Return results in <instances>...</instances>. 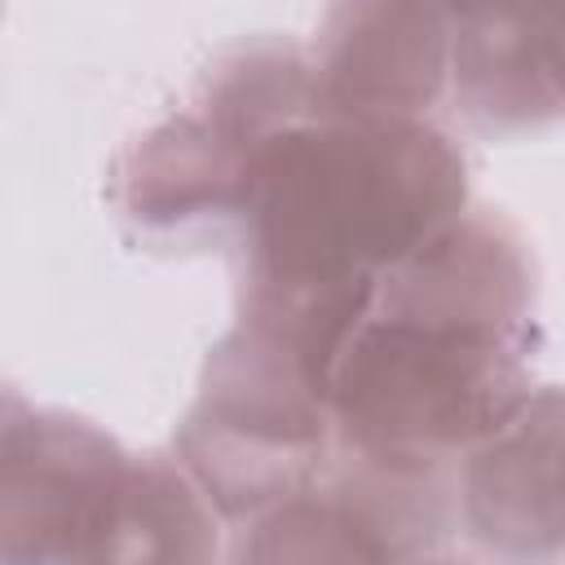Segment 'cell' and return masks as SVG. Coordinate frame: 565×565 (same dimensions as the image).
Listing matches in <instances>:
<instances>
[{"mask_svg": "<svg viewBox=\"0 0 565 565\" xmlns=\"http://www.w3.org/2000/svg\"><path fill=\"white\" fill-rule=\"evenodd\" d=\"M331 433L327 393L300 358L238 322L207 358L177 450L221 516H260L318 481Z\"/></svg>", "mask_w": 565, "mask_h": 565, "instance_id": "277c9868", "label": "cell"}, {"mask_svg": "<svg viewBox=\"0 0 565 565\" xmlns=\"http://www.w3.org/2000/svg\"><path fill=\"white\" fill-rule=\"evenodd\" d=\"M309 110H318V93L300 53L278 44L243 49L207 75L194 110L172 115L141 141L124 177L128 212L146 225L238 212L256 146Z\"/></svg>", "mask_w": 565, "mask_h": 565, "instance_id": "5b68a950", "label": "cell"}, {"mask_svg": "<svg viewBox=\"0 0 565 565\" xmlns=\"http://www.w3.org/2000/svg\"><path fill=\"white\" fill-rule=\"evenodd\" d=\"M216 503L185 463L128 459L84 419L9 402L0 552L9 561H199L216 552Z\"/></svg>", "mask_w": 565, "mask_h": 565, "instance_id": "3957f363", "label": "cell"}, {"mask_svg": "<svg viewBox=\"0 0 565 565\" xmlns=\"http://www.w3.org/2000/svg\"><path fill=\"white\" fill-rule=\"evenodd\" d=\"M455 0H331L313 93L340 115H419L450 71Z\"/></svg>", "mask_w": 565, "mask_h": 565, "instance_id": "8992f818", "label": "cell"}, {"mask_svg": "<svg viewBox=\"0 0 565 565\" xmlns=\"http://www.w3.org/2000/svg\"><path fill=\"white\" fill-rule=\"evenodd\" d=\"M530 300L525 247L494 212H459L388 265L327 388L344 450L433 468L494 437L530 402Z\"/></svg>", "mask_w": 565, "mask_h": 565, "instance_id": "6da1fadb", "label": "cell"}, {"mask_svg": "<svg viewBox=\"0 0 565 565\" xmlns=\"http://www.w3.org/2000/svg\"><path fill=\"white\" fill-rule=\"evenodd\" d=\"M450 71L486 128L565 115V0H455Z\"/></svg>", "mask_w": 565, "mask_h": 565, "instance_id": "ba28073f", "label": "cell"}, {"mask_svg": "<svg viewBox=\"0 0 565 565\" xmlns=\"http://www.w3.org/2000/svg\"><path fill=\"white\" fill-rule=\"evenodd\" d=\"M463 516L494 552H565V388L530 393L494 437L468 450Z\"/></svg>", "mask_w": 565, "mask_h": 565, "instance_id": "52a82bcc", "label": "cell"}, {"mask_svg": "<svg viewBox=\"0 0 565 565\" xmlns=\"http://www.w3.org/2000/svg\"><path fill=\"white\" fill-rule=\"evenodd\" d=\"M463 212L459 150L415 115L309 110L243 177L247 305L371 287Z\"/></svg>", "mask_w": 565, "mask_h": 565, "instance_id": "7a4b0ae2", "label": "cell"}]
</instances>
